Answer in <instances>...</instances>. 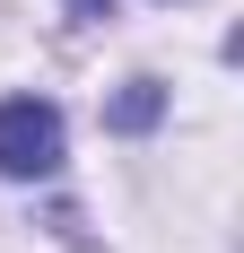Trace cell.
<instances>
[{
  "instance_id": "6da1fadb",
  "label": "cell",
  "mask_w": 244,
  "mask_h": 253,
  "mask_svg": "<svg viewBox=\"0 0 244 253\" xmlns=\"http://www.w3.org/2000/svg\"><path fill=\"white\" fill-rule=\"evenodd\" d=\"M52 166H61V114H52L44 96H9L0 105V175L35 183V175H52Z\"/></svg>"
},
{
  "instance_id": "7a4b0ae2",
  "label": "cell",
  "mask_w": 244,
  "mask_h": 253,
  "mask_svg": "<svg viewBox=\"0 0 244 253\" xmlns=\"http://www.w3.org/2000/svg\"><path fill=\"white\" fill-rule=\"evenodd\" d=\"M157 114H166V87H157V79H131V87L114 96V114H105V123H114V131H148Z\"/></svg>"
},
{
  "instance_id": "3957f363",
  "label": "cell",
  "mask_w": 244,
  "mask_h": 253,
  "mask_svg": "<svg viewBox=\"0 0 244 253\" xmlns=\"http://www.w3.org/2000/svg\"><path fill=\"white\" fill-rule=\"evenodd\" d=\"M70 9H79V18H114V0H70Z\"/></svg>"
}]
</instances>
